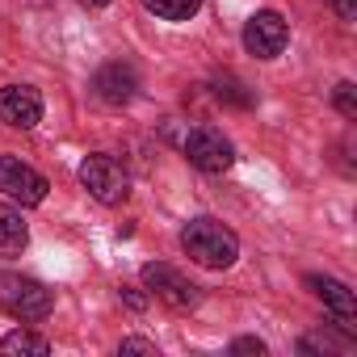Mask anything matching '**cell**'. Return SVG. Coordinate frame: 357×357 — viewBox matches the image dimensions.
<instances>
[{"mask_svg":"<svg viewBox=\"0 0 357 357\" xmlns=\"http://www.w3.org/2000/svg\"><path fill=\"white\" fill-rule=\"evenodd\" d=\"M181 248L190 261H198L206 269H227L240 257V236L219 219H190L181 231Z\"/></svg>","mask_w":357,"mask_h":357,"instance_id":"1","label":"cell"},{"mask_svg":"<svg viewBox=\"0 0 357 357\" xmlns=\"http://www.w3.org/2000/svg\"><path fill=\"white\" fill-rule=\"evenodd\" d=\"M80 185L101 202V206H122L130 198V172L122 168V160L93 151L80 160Z\"/></svg>","mask_w":357,"mask_h":357,"instance_id":"2","label":"cell"},{"mask_svg":"<svg viewBox=\"0 0 357 357\" xmlns=\"http://www.w3.org/2000/svg\"><path fill=\"white\" fill-rule=\"evenodd\" d=\"M55 307V294L26 273H0V311H9L13 319H47Z\"/></svg>","mask_w":357,"mask_h":357,"instance_id":"3","label":"cell"},{"mask_svg":"<svg viewBox=\"0 0 357 357\" xmlns=\"http://www.w3.org/2000/svg\"><path fill=\"white\" fill-rule=\"evenodd\" d=\"M47 176L38 172V168H30L26 160H17V155H0V194H5L9 202H17V206H38V202H47Z\"/></svg>","mask_w":357,"mask_h":357,"instance_id":"4","label":"cell"},{"mask_svg":"<svg viewBox=\"0 0 357 357\" xmlns=\"http://www.w3.org/2000/svg\"><path fill=\"white\" fill-rule=\"evenodd\" d=\"M185 160L198 168V172H227L231 160H236V147L223 130L215 126H194L185 135Z\"/></svg>","mask_w":357,"mask_h":357,"instance_id":"5","label":"cell"},{"mask_svg":"<svg viewBox=\"0 0 357 357\" xmlns=\"http://www.w3.org/2000/svg\"><path fill=\"white\" fill-rule=\"evenodd\" d=\"M143 286L164 303V307H172V311H190V307H198V286L185 278V273H176L172 265H143Z\"/></svg>","mask_w":357,"mask_h":357,"instance_id":"6","label":"cell"},{"mask_svg":"<svg viewBox=\"0 0 357 357\" xmlns=\"http://www.w3.org/2000/svg\"><path fill=\"white\" fill-rule=\"evenodd\" d=\"M286 43H290V26H286L282 13L261 9V13L248 17V26H244V47H248V55H257V59H278V55L286 51Z\"/></svg>","mask_w":357,"mask_h":357,"instance_id":"7","label":"cell"},{"mask_svg":"<svg viewBox=\"0 0 357 357\" xmlns=\"http://www.w3.org/2000/svg\"><path fill=\"white\" fill-rule=\"evenodd\" d=\"M0 122L17 130H34L43 122V97L30 84H5L0 89Z\"/></svg>","mask_w":357,"mask_h":357,"instance_id":"8","label":"cell"},{"mask_svg":"<svg viewBox=\"0 0 357 357\" xmlns=\"http://www.w3.org/2000/svg\"><path fill=\"white\" fill-rule=\"evenodd\" d=\"M307 286H311V294H315L332 315H336V328H344V332H353V328H357V298H353V290H349L344 282L311 273V278H307Z\"/></svg>","mask_w":357,"mask_h":357,"instance_id":"9","label":"cell"},{"mask_svg":"<svg viewBox=\"0 0 357 357\" xmlns=\"http://www.w3.org/2000/svg\"><path fill=\"white\" fill-rule=\"evenodd\" d=\"M93 93L105 101V105H130L135 93H139V72L130 63H105L97 76H93Z\"/></svg>","mask_w":357,"mask_h":357,"instance_id":"10","label":"cell"},{"mask_svg":"<svg viewBox=\"0 0 357 357\" xmlns=\"http://www.w3.org/2000/svg\"><path fill=\"white\" fill-rule=\"evenodd\" d=\"M26 244H30V227H26L22 211L0 202V257H17Z\"/></svg>","mask_w":357,"mask_h":357,"instance_id":"11","label":"cell"},{"mask_svg":"<svg viewBox=\"0 0 357 357\" xmlns=\"http://www.w3.org/2000/svg\"><path fill=\"white\" fill-rule=\"evenodd\" d=\"M298 349L303 353H349L353 349V332H332V328H324V332H307L303 340H298Z\"/></svg>","mask_w":357,"mask_h":357,"instance_id":"12","label":"cell"},{"mask_svg":"<svg viewBox=\"0 0 357 357\" xmlns=\"http://www.w3.org/2000/svg\"><path fill=\"white\" fill-rule=\"evenodd\" d=\"M0 353H26V357H47V353H51V340H47V336H38V332H26V328H17V332H9L5 340H0Z\"/></svg>","mask_w":357,"mask_h":357,"instance_id":"13","label":"cell"},{"mask_svg":"<svg viewBox=\"0 0 357 357\" xmlns=\"http://www.w3.org/2000/svg\"><path fill=\"white\" fill-rule=\"evenodd\" d=\"M143 9L155 13L160 22H190L202 9V0H143Z\"/></svg>","mask_w":357,"mask_h":357,"instance_id":"14","label":"cell"},{"mask_svg":"<svg viewBox=\"0 0 357 357\" xmlns=\"http://www.w3.org/2000/svg\"><path fill=\"white\" fill-rule=\"evenodd\" d=\"M215 97L223 101V105H236V109H248L252 101H257V93L244 84V80H236V76H215Z\"/></svg>","mask_w":357,"mask_h":357,"instance_id":"15","label":"cell"},{"mask_svg":"<svg viewBox=\"0 0 357 357\" xmlns=\"http://www.w3.org/2000/svg\"><path fill=\"white\" fill-rule=\"evenodd\" d=\"M332 105H336L344 118H357V89H353V80H340V84H336Z\"/></svg>","mask_w":357,"mask_h":357,"instance_id":"16","label":"cell"},{"mask_svg":"<svg viewBox=\"0 0 357 357\" xmlns=\"http://www.w3.org/2000/svg\"><path fill=\"white\" fill-rule=\"evenodd\" d=\"M231 353H257V357H261L265 344H261L257 336H240V340H231Z\"/></svg>","mask_w":357,"mask_h":357,"instance_id":"17","label":"cell"},{"mask_svg":"<svg viewBox=\"0 0 357 357\" xmlns=\"http://www.w3.org/2000/svg\"><path fill=\"white\" fill-rule=\"evenodd\" d=\"M122 353H147V357H155V344H151V340L130 336V340H122Z\"/></svg>","mask_w":357,"mask_h":357,"instance_id":"18","label":"cell"},{"mask_svg":"<svg viewBox=\"0 0 357 357\" xmlns=\"http://www.w3.org/2000/svg\"><path fill=\"white\" fill-rule=\"evenodd\" d=\"M332 9H336L344 22H353V17H357V0H332Z\"/></svg>","mask_w":357,"mask_h":357,"instance_id":"19","label":"cell"},{"mask_svg":"<svg viewBox=\"0 0 357 357\" xmlns=\"http://www.w3.org/2000/svg\"><path fill=\"white\" fill-rule=\"evenodd\" d=\"M122 298H126V307H135V311H143V303H147L135 286H122Z\"/></svg>","mask_w":357,"mask_h":357,"instance_id":"20","label":"cell"},{"mask_svg":"<svg viewBox=\"0 0 357 357\" xmlns=\"http://www.w3.org/2000/svg\"><path fill=\"white\" fill-rule=\"evenodd\" d=\"M80 5H89V9H105L109 0H80Z\"/></svg>","mask_w":357,"mask_h":357,"instance_id":"21","label":"cell"}]
</instances>
